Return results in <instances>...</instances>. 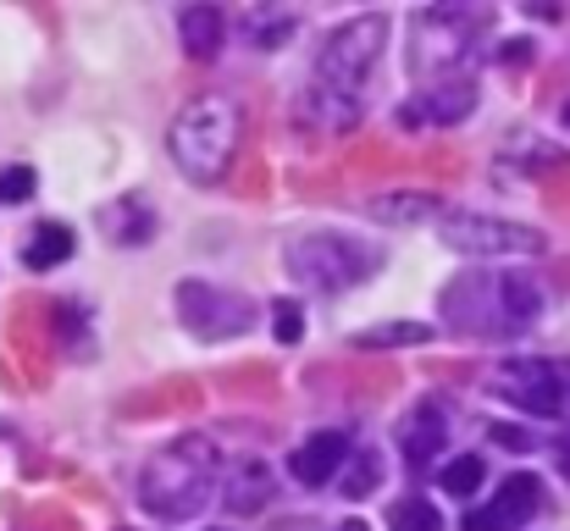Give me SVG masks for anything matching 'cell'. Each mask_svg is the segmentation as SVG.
Wrapping results in <instances>:
<instances>
[{
  "label": "cell",
  "mask_w": 570,
  "mask_h": 531,
  "mask_svg": "<svg viewBox=\"0 0 570 531\" xmlns=\"http://www.w3.org/2000/svg\"><path fill=\"white\" fill-rule=\"evenodd\" d=\"M382 45H387V17H355L344 28L327 33L322 56H316V78L311 95L299 100V122L316 134H344L361 117V89L377 67Z\"/></svg>",
  "instance_id": "obj_1"
},
{
  "label": "cell",
  "mask_w": 570,
  "mask_h": 531,
  "mask_svg": "<svg viewBox=\"0 0 570 531\" xmlns=\"http://www.w3.org/2000/svg\"><path fill=\"white\" fill-rule=\"evenodd\" d=\"M538 311H543L538 283L521 272H499V266L460 272L443 288V316L465 338H515L538 322Z\"/></svg>",
  "instance_id": "obj_2"
},
{
  "label": "cell",
  "mask_w": 570,
  "mask_h": 531,
  "mask_svg": "<svg viewBox=\"0 0 570 531\" xmlns=\"http://www.w3.org/2000/svg\"><path fill=\"white\" fill-rule=\"evenodd\" d=\"M210 482H216V443L178 437L161 454H150V465L139 471V504L156 521H189L210 499Z\"/></svg>",
  "instance_id": "obj_3"
},
{
  "label": "cell",
  "mask_w": 570,
  "mask_h": 531,
  "mask_svg": "<svg viewBox=\"0 0 570 531\" xmlns=\"http://www.w3.org/2000/svg\"><path fill=\"white\" fill-rule=\"evenodd\" d=\"M238 139H244V111L227 100V95H199L178 111L173 122V161L194 177V183H216V177L233 167L238 156Z\"/></svg>",
  "instance_id": "obj_4"
},
{
  "label": "cell",
  "mask_w": 570,
  "mask_h": 531,
  "mask_svg": "<svg viewBox=\"0 0 570 531\" xmlns=\"http://www.w3.org/2000/svg\"><path fill=\"white\" fill-rule=\"evenodd\" d=\"M288 277L299 288H316V294H338V288H355L366 283L372 272L382 266L377 249L344 238V233H311V238H294L288 244Z\"/></svg>",
  "instance_id": "obj_5"
},
{
  "label": "cell",
  "mask_w": 570,
  "mask_h": 531,
  "mask_svg": "<svg viewBox=\"0 0 570 531\" xmlns=\"http://www.w3.org/2000/svg\"><path fill=\"white\" fill-rule=\"evenodd\" d=\"M488 22V11H460V6H432L415 11V45H410V72L415 78H438L443 67H460L476 45V28Z\"/></svg>",
  "instance_id": "obj_6"
},
{
  "label": "cell",
  "mask_w": 570,
  "mask_h": 531,
  "mask_svg": "<svg viewBox=\"0 0 570 531\" xmlns=\"http://www.w3.org/2000/svg\"><path fill=\"white\" fill-rule=\"evenodd\" d=\"M493 393L527 415L570 421V360H510L493 371Z\"/></svg>",
  "instance_id": "obj_7"
},
{
  "label": "cell",
  "mask_w": 570,
  "mask_h": 531,
  "mask_svg": "<svg viewBox=\"0 0 570 531\" xmlns=\"http://www.w3.org/2000/svg\"><path fill=\"white\" fill-rule=\"evenodd\" d=\"M178 316L194 338H238L255 327V305L244 294H227V288H210V283H184L178 288Z\"/></svg>",
  "instance_id": "obj_8"
},
{
  "label": "cell",
  "mask_w": 570,
  "mask_h": 531,
  "mask_svg": "<svg viewBox=\"0 0 570 531\" xmlns=\"http://www.w3.org/2000/svg\"><path fill=\"white\" fill-rule=\"evenodd\" d=\"M443 244L454 255L499 260V255H538L543 249V233H532L521 222H499V216H449L443 222Z\"/></svg>",
  "instance_id": "obj_9"
},
{
  "label": "cell",
  "mask_w": 570,
  "mask_h": 531,
  "mask_svg": "<svg viewBox=\"0 0 570 531\" xmlns=\"http://www.w3.org/2000/svg\"><path fill=\"white\" fill-rule=\"evenodd\" d=\"M476 106V83L471 78H454V83H432V89H421L410 106H404V122L410 128H449V122H460L465 111Z\"/></svg>",
  "instance_id": "obj_10"
},
{
  "label": "cell",
  "mask_w": 570,
  "mask_h": 531,
  "mask_svg": "<svg viewBox=\"0 0 570 531\" xmlns=\"http://www.w3.org/2000/svg\"><path fill=\"white\" fill-rule=\"evenodd\" d=\"M344 460H350V437L344 432H316L288 454V471H294L299 488H327L344 471Z\"/></svg>",
  "instance_id": "obj_11"
},
{
  "label": "cell",
  "mask_w": 570,
  "mask_h": 531,
  "mask_svg": "<svg viewBox=\"0 0 570 531\" xmlns=\"http://www.w3.org/2000/svg\"><path fill=\"white\" fill-rule=\"evenodd\" d=\"M100 233H106L111 244H150V238H156V210L128 194V199H117V205L100 210Z\"/></svg>",
  "instance_id": "obj_12"
},
{
  "label": "cell",
  "mask_w": 570,
  "mask_h": 531,
  "mask_svg": "<svg viewBox=\"0 0 570 531\" xmlns=\"http://www.w3.org/2000/svg\"><path fill=\"white\" fill-rule=\"evenodd\" d=\"M538 504H543V482H538V476H510V482H499V499H493L488 515L504 531H515L521 521L538 515Z\"/></svg>",
  "instance_id": "obj_13"
},
{
  "label": "cell",
  "mask_w": 570,
  "mask_h": 531,
  "mask_svg": "<svg viewBox=\"0 0 570 531\" xmlns=\"http://www.w3.org/2000/svg\"><path fill=\"white\" fill-rule=\"evenodd\" d=\"M67 255H72V233H67L61 222H39L33 238L22 244V266H28V272H50V266H61Z\"/></svg>",
  "instance_id": "obj_14"
},
{
  "label": "cell",
  "mask_w": 570,
  "mask_h": 531,
  "mask_svg": "<svg viewBox=\"0 0 570 531\" xmlns=\"http://www.w3.org/2000/svg\"><path fill=\"white\" fill-rule=\"evenodd\" d=\"M266 499H272V471H266L261 460L238 465V471H233V488H227V510H233V515H249V510H261Z\"/></svg>",
  "instance_id": "obj_15"
},
{
  "label": "cell",
  "mask_w": 570,
  "mask_h": 531,
  "mask_svg": "<svg viewBox=\"0 0 570 531\" xmlns=\"http://www.w3.org/2000/svg\"><path fill=\"white\" fill-rule=\"evenodd\" d=\"M184 50L194 61H210L222 50V11H210V6H189L184 11Z\"/></svg>",
  "instance_id": "obj_16"
},
{
  "label": "cell",
  "mask_w": 570,
  "mask_h": 531,
  "mask_svg": "<svg viewBox=\"0 0 570 531\" xmlns=\"http://www.w3.org/2000/svg\"><path fill=\"white\" fill-rule=\"evenodd\" d=\"M443 205H438V194H382L372 199V216L382 222H432Z\"/></svg>",
  "instance_id": "obj_17"
},
{
  "label": "cell",
  "mask_w": 570,
  "mask_h": 531,
  "mask_svg": "<svg viewBox=\"0 0 570 531\" xmlns=\"http://www.w3.org/2000/svg\"><path fill=\"white\" fill-rule=\"evenodd\" d=\"M438 443H443L438 410H415V421L404 426V460L410 465H426V454H438Z\"/></svg>",
  "instance_id": "obj_18"
},
{
  "label": "cell",
  "mask_w": 570,
  "mask_h": 531,
  "mask_svg": "<svg viewBox=\"0 0 570 531\" xmlns=\"http://www.w3.org/2000/svg\"><path fill=\"white\" fill-rule=\"evenodd\" d=\"M482 482H488V465L476 454H460V460L443 465V493H454V499H471Z\"/></svg>",
  "instance_id": "obj_19"
},
{
  "label": "cell",
  "mask_w": 570,
  "mask_h": 531,
  "mask_svg": "<svg viewBox=\"0 0 570 531\" xmlns=\"http://www.w3.org/2000/svg\"><path fill=\"white\" fill-rule=\"evenodd\" d=\"M426 338H432V327H415V322H387V327L361 333L355 344H361V350H393V344H426Z\"/></svg>",
  "instance_id": "obj_20"
},
{
  "label": "cell",
  "mask_w": 570,
  "mask_h": 531,
  "mask_svg": "<svg viewBox=\"0 0 570 531\" xmlns=\"http://www.w3.org/2000/svg\"><path fill=\"white\" fill-rule=\"evenodd\" d=\"M393 531H443V521H438V510L426 504V499H404V504H393V521H387Z\"/></svg>",
  "instance_id": "obj_21"
},
{
  "label": "cell",
  "mask_w": 570,
  "mask_h": 531,
  "mask_svg": "<svg viewBox=\"0 0 570 531\" xmlns=\"http://www.w3.org/2000/svg\"><path fill=\"white\" fill-rule=\"evenodd\" d=\"M272 333H277V344H299L305 338V316H299L294 299H277L272 305Z\"/></svg>",
  "instance_id": "obj_22"
},
{
  "label": "cell",
  "mask_w": 570,
  "mask_h": 531,
  "mask_svg": "<svg viewBox=\"0 0 570 531\" xmlns=\"http://www.w3.org/2000/svg\"><path fill=\"white\" fill-rule=\"evenodd\" d=\"M33 188H39L33 167H0V205H22Z\"/></svg>",
  "instance_id": "obj_23"
},
{
  "label": "cell",
  "mask_w": 570,
  "mask_h": 531,
  "mask_svg": "<svg viewBox=\"0 0 570 531\" xmlns=\"http://www.w3.org/2000/svg\"><path fill=\"white\" fill-rule=\"evenodd\" d=\"M493 437H499V449H515V454H527V449H538V437H527L521 426H493Z\"/></svg>",
  "instance_id": "obj_24"
},
{
  "label": "cell",
  "mask_w": 570,
  "mask_h": 531,
  "mask_svg": "<svg viewBox=\"0 0 570 531\" xmlns=\"http://www.w3.org/2000/svg\"><path fill=\"white\" fill-rule=\"evenodd\" d=\"M460 531H504V527H499V521L482 510V515H465V527H460Z\"/></svg>",
  "instance_id": "obj_25"
},
{
  "label": "cell",
  "mask_w": 570,
  "mask_h": 531,
  "mask_svg": "<svg viewBox=\"0 0 570 531\" xmlns=\"http://www.w3.org/2000/svg\"><path fill=\"white\" fill-rule=\"evenodd\" d=\"M560 471H566V476H570V437H566V443H560Z\"/></svg>",
  "instance_id": "obj_26"
},
{
  "label": "cell",
  "mask_w": 570,
  "mask_h": 531,
  "mask_svg": "<svg viewBox=\"0 0 570 531\" xmlns=\"http://www.w3.org/2000/svg\"><path fill=\"white\" fill-rule=\"evenodd\" d=\"M338 531H366V527H361V521H344V527H338Z\"/></svg>",
  "instance_id": "obj_27"
},
{
  "label": "cell",
  "mask_w": 570,
  "mask_h": 531,
  "mask_svg": "<svg viewBox=\"0 0 570 531\" xmlns=\"http://www.w3.org/2000/svg\"><path fill=\"white\" fill-rule=\"evenodd\" d=\"M566 128H570V100H566Z\"/></svg>",
  "instance_id": "obj_28"
}]
</instances>
